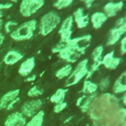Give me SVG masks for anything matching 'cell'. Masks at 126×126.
<instances>
[{"label":"cell","instance_id":"6da1fadb","mask_svg":"<svg viewBox=\"0 0 126 126\" xmlns=\"http://www.w3.org/2000/svg\"><path fill=\"white\" fill-rule=\"evenodd\" d=\"M87 113L94 126H122L126 118V108L109 93L97 94Z\"/></svg>","mask_w":126,"mask_h":126},{"label":"cell","instance_id":"7a4b0ae2","mask_svg":"<svg viewBox=\"0 0 126 126\" xmlns=\"http://www.w3.org/2000/svg\"><path fill=\"white\" fill-rule=\"evenodd\" d=\"M60 23H61V18L57 12L49 11L45 13L37 23V30L39 34L43 36L50 34L55 29L59 27Z\"/></svg>","mask_w":126,"mask_h":126},{"label":"cell","instance_id":"3957f363","mask_svg":"<svg viewBox=\"0 0 126 126\" xmlns=\"http://www.w3.org/2000/svg\"><path fill=\"white\" fill-rule=\"evenodd\" d=\"M36 30H37V21L33 19L29 20L19 25L17 29L10 34V36L15 41L29 40L34 35Z\"/></svg>","mask_w":126,"mask_h":126},{"label":"cell","instance_id":"277c9868","mask_svg":"<svg viewBox=\"0 0 126 126\" xmlns=\"http://www.w3.org/2000/svg\"><path fill=\"white\" fill-rule=\"evenodd\" d=\"M89 70V60L88 59H82L80 60L76 66L73 68L72 73L68 78H66L65 81V87H71L77 85L82 79H85L87 73Z\"/></svg>","mask_w":126,"mask_h":126},{"label":"cell","instance_id":"5b68a950","mask_svg":"<svg viewBox=\"0 0 126 126\" xmlns=\"http://www.w3.org/2000/svg\"><path fill=\"white\" fill-rule=\"evenodd\" d=\"M44 5V0H22L20 3V14L25 17H32Z\"/></svg>","mask_w":126,"mask_h":126},{"label":"cell","instance_id":"8992f818","mask_svg":"<svg viewBox=\"0 0 126 126\" xmlns=\"http://www.w3.org/2000/svg\"><path fill=\"white\" fill-rule=\"evenodd\" d=\"M42 105H43V101L40 98H33L31 100H27L22 104L20 112L26 118H32L39 110H41Z\"/></svg>","mask_w":126,"mask_h":126},{"label":"cell","instance_id":"52a82bcc","mask_svg":"<svg viewBox=\"0 0 126 126\" xmlns=\"http://www.w3.org/2000/svg\"><path fill=\"white\" fill-rule=\"evenodd\" d=\"M73 27H74V21L72 16H68L63 21H61L58 29V33L60 36L59 40L68 43L72 38Z\"/></svg>","mask_w":126,"mask_h":126},{"label":"cell","instance_id":"ba28073f","mask_svg":"<svg viewBox=\"0 0 126 126\" xmlns=\"http://www.w3.org/2000/svg\"><path fill=\"white\" fill-rule=\"evenodd\" d=\"M82 55H84V54L82 52L78 51L77 49H75L74 47H72L69 43L58 53L59 58H61L62 60L66 61L69 64H72V63L77 62Z\"/></svg>","mask_w":126,"mask_h":126},{"label":"cell","instance_id":"9c48e42d","mask_svg":"<svg viewBox=\"0 0 126 126\" xmlns=\"http://www.w3.org/2000/svg\"><path fill=\"white\" fill-rule=\"evenodd\" d=\"M92 42V35L91 34H84L75 38H71V40L68 42L72 47L77 49L78 51L85 54L87 48L91 45Z\"/></svg>","mask_w":126,"mask_h":126},{"label":"cell","instance_id":"30bf717a","mask_svg":"<svg viewBox=\"0 0 126 126\" xmlns=\"http://www.w3.org/2000/svg\"><path fill=\"white\" fill-rule=\"evenodd\" d=\"M72 18L74 21V25H76L79 29H84L90 24V17L83 7L76 9L72 15Z\"/></svg>","mask_w":126,"mask_h":126},{"label":"cell","instance_id":"8fae6325","mask_svg":"<svg viewBox=\"0 0 126 126\" xmlns=\"http://www.w3.org/2000/svg\"><path fill=\"white\" fill-rule=\"evenodd\" d=\"M121 59L119 57L115 56V52L112 50L110 52H107L105 55H103L101 59V66L108 70H115L120 65Z\"/></svg>","mask_w":126,"mask_h":126},{"label":"cell","instance_id":"7c38bea8","mask_svg":"<svg viewBox=\"0 0 126 126\" xmlns=\"http://www.w3.org/2000/svg\"><path fill=\"white\" fill-rule=\"evenodd\" d=\"M27 121H28L27 118L20 111H14L6 117L4 125L5 126H25Z\"/></svg>","mask_w":126,"mask_h":126},{"label":"cell","instance_id":"4fadbf2b","mask_svg":"<svg viewBox=\"0 0 126 126\" xmlns=\"http://www.w3.org/2000/svg\"><path fill=\"white\" fill-rule=\"evenodd\" d=\"M123 8V1H109L103 6V13L107 18L115 17Z\"/></svg>","mask_w":126,"mask_h":126},{"label":"cell","instance_id":"5bb4252c","mask_svg":"<svg viewBox=\"0 0 126 126\" xmlns=\"http://www.w3.org/2000/svg\"><path fill=\"white\" fill-rule=\"evenodd\" d=\"M97 94H98V93L94 94H82L77 99L76 105L81 109V111L83 113H87L89 108H90V106L92 105L93 101L97 96Z\"/></svg>","mask_w":126,"mask_h":126},{"label":"cell","instance_id":"9a60e30c","mask_svg":"<svg viewBox=\"0 0 126 126\" xmlns=\"http://www.w3.org/2000/svg\"><path fill=\"white\" fill-rule=\"evenodd\" d=\"M19 94H20V90L19 89L12 90V91H9V92L5 93L0 97V110L8 109V107L10 106L12 101L15 100L17 97H19Z\"/></svg>","mask_w":126,"mask_h":126},{"label":"cell","instance_id":"2e32d148","mask_svg":"<svg viewBox=\"0 0 126 126\" xmlns=\"http://www.w3.org/2000/svg\"><path fill=\"white\" fill-rule=\"evenodd\" d=\"M35 67V59L34 57H29L25 59L21 64L18 69V73L22 77H28L32 74V70Z\"/></svg>","mask_w":126,"mask_h":126},{"label":"cell","instance_id":"e0dca14e","mask_svg":"<svg viewBox=\"0 0 126 126\" xmlns=\"http://www.w3.org/2000/svg\"><path fill=\"white\" fill-rule=\"evenodd\" d=\"M23 58H24V54L21 51H19L17 49H10L4 55V57H3V63L5 65L10 66V65H14V64L18 63Z\"/></svg>","mask_w":126,"mask_h":126},{"label":"cell","instance_id":"ac0fdd59","mask_svg":"<svg viewBox=\"0 0 126 126\" xmlns=\"http://www.w3.org/2000/svg\"><path fill=\"white\" fill-rule=\"evenodd\" d=\"M126 32H125V31L123 29H119V28L113 27L109 31V33H108V36H107V40H106V45L111 46V45L116 44L118 41H120V39L122 38V36Z\"/></svg>","mask_w":126,"mask_h":126},{"label":"cell","instance_id":"d6986e66","mask_svg":"<svg viewBox=\"0 0 126 126\" xmlns=\"http://www.w3.org/2000/svg\"><path fill=\"white\" fill-rule=\"evenodd\" d=\"M107 19L108 18L102 11H96V12L93 13L92 16L90 17V23L92 24V26L94 30H98L104 25V23L107 21Z\"/></svg>","mask_w":126,"mask_h":126},{"label":"cell","instance_id":"ffe728a7","mask_svg":"<svg viewBox=\"0 0 126 126\" xmlns=\"http://www.w3.org/2000/svg\"><path fill=\"white\" fill-rule=\"evenodd\" d=\"M113 94H121L126 93V71L120 74V76L115 80L112 87Z\"/></svg>","mask_w":126,"mask_h":126},{"label":"cell","instance_id":"44dd1931","mask_svg":"<svg viewBox=\"0 0 126 126\" xmlns=\"http://www.w3.org/2000/svg\"><path fill=\"white\" fill-rule=\"evenodd\" d=\"M98 91L97 84L93 82L92 80H85L82 87V94H96Z\"/></svg>","mask_w":126,"mask_h":126},{"label":"cell","instance_id":"7402d4cb","mask_svg":"<svg viewBox=\"0 0 126 126\" xmlns=\"http://www.w3.org/2000/svg\"><path fill=\"white\" fill-rule=\"evenodd\" d=\"M67 93H68V89L67 88H59V89H57L55 91V93L50 96V98H49L50 102L56 104V103L65 101V97H66Z\"/></svg>","mask_w":126,"mask_h":126},{"label":"cell","instance_id":"603a6c76","mask_svg":"<svg viewBox=\"0 0 126 126\" xmlns=\"http://www.w3.org/2000/svg\"><path fill=\"white\" fill-rule=\"evenodd\" d=\"M44 111L39 110L35 115H33L32 118H30L29 121H27L25 126H42L44 121Z\"/></svg>","mask_w":126,"mask_h":126},{"label":"cell","instance_id":"cb8c5ba5","mask_svg":"<svg viewBox=\"0 0 126 126\" xmlns=\"http://www.w3.org/2000/svg\"><path fill=\"white\" fill-rule=\"evenodd\" d=\"M73 68H74V67H73L72 64L67 63V64L63 65L62 67H60V68L55 72V77H56L57 79H59V80L64 79V78H68V77L70 76V74L72 73Z\"/></svg>","mask_w":126,"mask_h":126},{"label":"cell","instance_id":"d4e9b609","mask_svg":"<svg viewBox=\"0 0 126 126\" xmlns=\"http://www.w3.org/2000/svg\"><path fill=\"white\" fill-rule=\"evenodd\" d=\"M103 51H104L103 45H97L96 47L94 48V50L92 51V54H91L93 63L101 64V59L103 57Z\"/></svg>","mask_w":126,"mask_h":126},{"label":"cell","instance_id":"484cf974","mask_svg":"<svg viewBox=\"0 0 126 126\" xmlns=\"http://www.w3.org/2000/svg\"><path fill=\"white\" fill-rule=\"evenodd\" d=\"M19 26V24H18V22L17 21H13V20H10V21H7V22H5L4 23V25H3V28H4V31H5V32L6 33H9V34H11L16 29H17V27Z\"/></svg>","mask_w":126,"mask_h":126},{"label":"cell","instance_id":"4316f807","mask_svg":"<svg viewBox=\"0 0 126 126\" xmlns=\"http://www.w3.org/2000/svg\"><path fill=\"white\" fill-rule=\"evenodd\" d=\"M42 94H43V89L37 85L32 86L28 91V96H30V97H36V96L41 95Z\"/></svg>","mask_w":126,"mask_h":126},{"label":"cell","instance_id":"83f0119b","mask_svg":"<svg viewBox=\"0 0 126 126\" xmlns=\"http://www.w3.org/2000/svg\"><path fill=\"white\" fill-rule=\"evenodd\" d=\"M109 86H110V80H109L108 77L101 78L99 80V82L97 83V88H98V90L101 93H104L105 91H107L108 88H109Z\"/></svg>","mask_w":126,"mask_h":126},{"label":"cell","instance_id":"f1b7e54d","mask_svg":"<svg viewBox=\"0 0 126 126\" xmlns=\"http://www.w3.org/2000/svg\"><path fill=\"white\" fill-rule=\"evenodd\" d=\"M67 105H68V103L66 101H62V102L56 103L53 106V112L54 113H60L61 111H63L67 107Z\"/></svg>","mask_w":126,"mask_h":126},{"label":"cell","instance_id":"f546056e","mask_svg":"<svg viewBox=\"0 0 126 126\" xmlns=\"http://www.w3.org/2000/svg\"><path fill=\"white\" fill-rule=\"evenodd\" d=\"M13 6V3H0V20L3 18L4 13Z\"/></svg>","mask_w":126,"mask_h":126},{"label":"cell","instance_id":"4dcf8cb0","mask_svg":"<svg viewBox=\"0 0 126 126\" xmlns=\"http://www.w3.org/2000/svg\"><path fill=\"white\" fill-rule=\"evenodd\" d=\"M120 54H126V33L122 36V38L120 39Z\"/></svg>","mask_w":126,"mask_h":126},{"label":"cell","instance_id":"1f68e13d","mask_svg":"<svg viewBox=\"0 0 126 126\" xmlns=\"http://www.w3.org/2000/svg\"><path fill=\"white\" fill-rule=\"evenodd\" d=\"M82 2H84V4H85V6L87 7V8H91L92 6H93V4L94 3V1L95 0H81Z\"/></svg>","mask_w":126,"mask_h":126},{"label":"cell","instance_id":"d6a6232c","mask_svg":"<svg viewBox=\"0 0 126 126\" xmlns=\"http://www.w3.org/2000/svg\"><path fill=\"white\" fill-rule=\"evenodd\" d=\"M35 79H36V75L32 74V75H31V76H28V77L25 79V82H27V83H30V82H33Z\"/></svg>","mask_w":126,"mask_h":126},{"label":"cell","instance_id":"836d02e7","mask_svg":"<svg viewBox=\"0 0 126 126\" xmlns=\"http://www.w3.org/2000/svg\"><path fill=\"white\" fill-rule=\"evenodd\" d=\"M119 101H121V103H122L123 107H125V108H126V93H124V94H123V95L121 96V98L119 99Z\"/></svg>","mask_w":126,"mask_h":126},{"label":"cell","instance_id":"e575fe53","mask_svg":"<svg viewBox=\"0 0 126 126\" xmlns=\"http://www.w3.org/2000/svg\"><path fill=\"white\" fill-rule=\"evenodd\" d=\"M19 101H20V97H17L15 100H13V101H12V103L10 104V106L8 107V109H7V110H11V109L14 107V105H15V104H17Z\"/></svg>","mask_w":126,"mask_h":126},{"label":"cell","instance_id":"d590c367","mask_svg":"<svg viewBox=\"0 0 126 126\" xmlns=\"http://www.w3.org/2000/svg\"><path fill=\"white\" fill-rule=\"evenodd\" d=\"M4 41H5V35H4L2 32H0V48L2 47Z\"/></svg>","mask_w":126,"mask_h":126},{"label":"cell","instance_id":"8d00e7d4","mask_svg":"<svg viewBox=\"0 0 126 126\" xmlns=\"http://www.w3.org/2000/svg\"><path fill=\"white\" fill-rule=\"evenodd\" d=\"M3 25H4V21H3V19H1L0 20V32H1L2 29H3Z\"/></svg>","mask_w":126,"mask_h":126},{"label":"cell","instance_id":"74e56055","mask_svg":"<svg viewBox=\"0 0 126 126\" xmlns=\"http://www.w3.org/2000/svg\"><path fill=\"white\" fill-rule=\"evenodd\" d=\"M11 1V3H16V2H18L19 0H10Z\"/></svg>","mask_w":126,"mask_h":126},{"label":"cell","instance_id":"f35d334b","mask_svg":"<svg viewBox=\"0 0 126 126\" xmlns=\"http://www.w3.org/2000/svg\"><path fill=\"white\" fill-rule=\"evenodd\" d=\"M122 126H126V118H125V121H124V123H123Z\"/></svg>","mask_w":126,"mask_h":126},{"label":"cell","instance_id":"ab89813d","mask_svg":"<svg viewBox=\"0 0 126 126\" xmlns=\"http://www.w3.org/2000/svg\"><path fill=\"white\" fill-rule=\"evenodd\" d=\"M63 1H73V0H63Z\"/></svg>","mask_w":126,"mask_h":126},{"label":"cell","instance_id":"60d3db41","mask_svg":"<svg viewBox=\"0 0 126 126\" xmlns=\"http://www.w3.org/2000/svg\"><path fill=\"white\" fill-rule=\"evenodd\" d=\"M0 69H1V63H0Z\"/></svg>","mask_w":126,"mask_h":126},{"label":"cell","instance_id":"b9f144b4","mask_svg":"<svg viewBox=\"0 0 126 126\" xmlns=\"http://www.w3.org/2000/svg\"><path fill=\"white\" fill-rule=\"evenodd\" d=\"M125 32H126V28H125Z\"/></svg>","mask_w":126,"mask_h":126},{"label":"cell","instance_id":"7bdbcfd3","mask_svg":"<svg viewBox=\"0 0 126 126\" xmlns=\"http://www.w3.org/2000/svg\"><path fill=\"white\" fill-rule=\"evenodd\" d=\"M86 126H89V125H86Z\"/></svg>","mask_w":126,"mask_h":126},{"label":"cell","instance_id":"ee69618b","mask_svg":"<svg viewBox=\"0 0 126 126\" xmlns=\"http://www.w3.org/2000/svg\"><path fill=\"white\" fill-rule=\"evenodd\" d=\"M120 1H123V0H120Z\"/></svg>","mask_w":126,"mask_h":126}]
</instances>
